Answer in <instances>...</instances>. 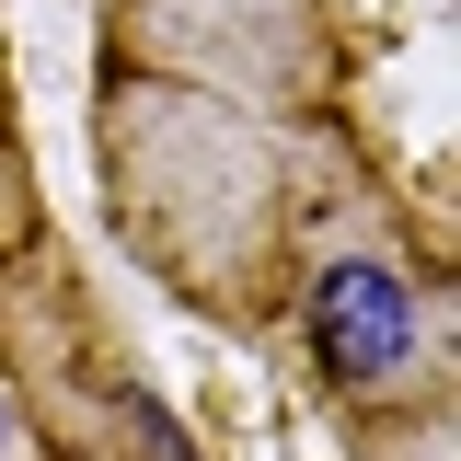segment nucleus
Segmentation results:
<instances>
[{"label":"nucleus","instance_id":"1","mask_svg":"<svg viewBox=\"0 0 461 461\" xmlns=\"http://www.w3.org/2000/svg\"><path fill=\"white\" fill-rule=\"evenodd\" d=\"M323 115H242L185 81L104 69L93 93V150H104V208L127 254L208 323H277L288 312V242H300V173H312Z\"/></svg>","mask_w":461,"mask_h":461},{"label":"nucleus","instance_id":"2","mask_svg":"<svg viewBox=\"0 0 461 461\" xmlns=\"http://www.w3.org/2000/svg\"><path fill=\"white\" fill-rule=\"evenodd\" d=\"M288 323L312 381L381 427V415H450V288L438 254L415 242L403 196L357 162L335 115L300 173V242H288Z\"/></svg>","mask_w":461,"mask_h":461},{"label":"nucleus","instance_id":"3","mask_svg":"<svg viewBox=\"0 0 461 461\" xmlns=\"http://www.w3.org/2000/svg\"><path fill=\"white\" fill-rule=\"evenodd\" d=\"M0 369L35 415L47 461H185L139 357L115 346V323L93 312V288L69 277V254L47 230L0 254Z\"/></svg>","mask_w":461,"mask_h":461},{"label":"nucleus","instance_id":"4","mask_svg":"<svg viewBox=\"0 0 461 461\" xmlns=\"http://www.w3.org/2000/svg\"><path fill=\"white\" fill-rule=\"evenodd\" d=\"M104 47L139 81H185L242 115H335V0H104Z\"/></svg>","mask_w":461,"mask_h":461},{"label":"nucleus","instance_id":"5","mask_svg":"<svg viewBox=\"0 0 461 461\" xmlns=\"http://www.w3.org/2000/svg\"><path fill=\"white\" fill-rule=\"evenodd\" d=\"M47 230V185H35V150H23V115H12V69H0V254Z\"/></svg>","mask_w":461,"mask_h":461},{"label":"nucleus","instance_id":"6","mask_svg":"<svg viewBox=\"0 0 461 461\" xmlns=\"http://www.w3.org/2000/svg\"><path fill=\"white\" fill-rule=\"evenodd\" d=\"M0 461H47L35 415H23V393H12V369H0Z\"/></svg>","mask_w":461,"mask_h":461}]
</instances>
